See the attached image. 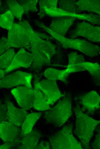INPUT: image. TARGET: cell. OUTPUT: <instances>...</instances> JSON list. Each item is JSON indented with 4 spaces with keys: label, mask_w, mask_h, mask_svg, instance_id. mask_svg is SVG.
<instances>
[{
    "label": "cell",
    "mask_w": 100,
    "mask_h": 149,
    "mask_svg": "<svg viewBox=\"0 0 100 149\" xmlns=\"http://www.w3.org/2000/svg\"><path fill=\"white\" fill-rule=\"evenodd\" d=\"M38 36L47 40H53V38L45 34L34 31L28 22L26 20L16 23H14L8 30V44L11 47H24L26 49L29 46L32 38Z\"/></svg>",
    "instance_id": "6da1fadb"
},
{
    "label": "cell",
    "mask_w": 100,
    "mask_h": 149,
    "mask_svg": "<svg viewBox=\"0 0 100 149\" xmlns=\"http://www.w3.org/2000/svg\"><path fill=\"white\" fill-rule=\"evenodd\" d=\"M56 48L55 45L48 41L38 36L32 37L30 45L26 48L33 56L32 67L39 68L49 64L51 58L56 52Z\"/></svg>",
    "instance_id": "7a4b0ae2"
},
{
    "label": "cell",
    "mask_w": 100,
    "mask_h": 149,
    "mask_svg": "<svg viewBox=\"0 0 100 149\" xmlns=\"http://www.w3.org/2000/svg\"><path fill=\"white\" fill-rule=\"evenodd\" d=\"M74 111L76 117L74 133L81 141L83 147L89 149L90 140L97 126L100 123V120H95L83 113L79 105L74 108Z\"/></svg>",
    "instance_id": "3957f363"
},
{
    "label": "cell",
    "mask_w": 100,
    "mask_h": 149,
    "mask_svg": "<svg viewBox=\"0 0 100 149\" xmlns=\"http://www.w3.org/2000/svg\"><path fill=\"white\" fill-rule=\"evenodd\" d=\"M39 26L43 28L55 39L60 42L63 48L77 50L91 57L100 53V47L84 40L68 38L54 32L42 23Z\"/></svg>",
    "instance_id": "277c9868"
},
{
    "label": "cell",
    "mask_w": 100,
    "mask_h": 149,
    "mask_svg": "<svg viewBox=\"0 0 100 149\" xmlns=\"http://www.w3.org/2000/svg\"><path fill=\"white\" fill-rule=\"evenodd\" d=\"M72 115L71 98L65 95L53 108L45 113L43 117L47 123L58 127L64 124Z\"/></svg>",
    "instance_id": "5b68a950"
},
{
    "label": "cell",
    "mask_w": 100,
    "mask_h": 149,
    "mask_svg": "<svg viewBox=\"0 0 100 149\" xmlns=\"http://www.w3.org/2000/svg\"><path fill=\"white\" fill-rule=\"evenodd\" d=\"M73 125L70 124L54 134L49 138L53 149H82L81 143L73 136Z\"/></svg>",
    "instance_id": "8992f818"
},
{
    "label": "cell",
    "mask_w": 100,
    "mask_h": 149,
    "mask_svg": "<svg viewBox=\"0 0 100 149\" xmlns=\"http://www.w3.org/2000/svg\"><path fill=\"white\" fill-rule=\"evenodd\" d=\"M34 85L43 93L50 105H53L60 98L65 95L59 91L56 80H43L40 82H34Z\"/></svg>",
    "instance_id": "52a82bcc"
},
{
    "label": "cell",
    "mask_w": 100,
    "mask_h": 149,
    "mask_svg": "<svg viewBox=\"0 0 100 149\" xmlns=\"http://www.w3.org/2000/svg\"><path fill=\"white\" fill-rule=\"evenodd\" d=\"M0 123L1 138L4 142H11L15 148H18L22 135L21 129L9 121H3Z\"/></svg>",
    "instance_id": "ba28073f"
},
{
    "label": "cell",
    "mask_w": 100,
    "mask_h": 149,
    "mask_svg": "<svg viewBox=\"0 0 100 149\" xmlns=\"http://www.w3.org/2000/svg\"><path fill=\"white\" fill-rule=\"evenodd\" d=\"M31 73L18 71L2 78L0 80L1 88H9L18 85L32 88Z\"/></svg>",
    "instance_id": "9c48e42d"
},
{
    "label": "cell",
    "mask_w": 100,
    "mask_h": 149,
    "mask_svg": "<svg viewBox=\"0 0 100 149\" xmlns=\"http://www.w3.org/2000/svg\"><path fill=\"white\" fill-rule=\"evenodd\" d=\"M34 92V88L25 86L14 88L11 93L19 106L25 110H28L33 106Z\"/></svg>",
    "instance_id": "30bf717a"
},
{
    "label": "cell",
    "mask_w": 100,
    "mask_h": 149,
    "mask_svg": "<svg viewBox=\"0 0 100 149\" xmlns=\"http://www.w3.org/2000/svg\"><path fill=\"white\" fill-rule=\"evenodd\" d=\"M83 37L92 42H100V27L94 26L86 22L78 23L70 36L74 38Z\"/></svg>",
    "instance_id": "8fae6325"
},
{
    "label": "cell",
    "mask_w": 100,
    "mask_h": 149,
    "mask_svg": "<svg viewBox=\"0 0 100 149\" xmlns=\"http://www.w3.org/2000/svg\"><path fill=\"white\" fill-rule=\"evenodd\" d=\"M67 68L71 73L87 71L91 75L96 85L100 86V65L98 63L85 61L68 65Z\"/></svg>",
    "instance_id": "7c38bea8"
},
{
    "label": "cell",
    "mask_w": 100,
    "mask_h": 149,
    "mask_svg": "<svg viewBox=\"0 0 100 149\" xmlns=\"http://www.w3.org/2000/svg\"><path fill=\"white\" fill-rule=\"evenodd\" d=\"M34 57L32 54L22 48L14 57L10 66L3 70L4 74L20 67L28 68L32 64Z\"/></svg>",
    "instance_id": "4fadbf2b"
},
{
    "label": "cell",
    "mask_w": 100,
    "mask_h": 149,
    "mask_svg": "<svg viewBox=\"0 0 100 149\" xmlns=\"http://www.w3.org/2000/svg\"><path fill=\"white\" fill-rule=\"evenodd\" d=\"M83 110L89 113L94 112L100 108V96L95 91H92L79 97Z\"/></svg>",
    "instance_id": "5bb4252c"
},
{
    "label": "cell",
    "mask_w": 100,
    "mask_h": 149,
    "mask_svg": "<svg viewBox=\"0 0 100 149\" xmlns=\"http://www.w3.org/2000/svg\"><path fill=\"white\" fill-rule=\"evenodd\" d=\"M8 121L18 127L22 126L28 113L24 109L16 108L10 101L6 102Z\"/></svg>",
    "instance_id": "9a60e30c"
},
{
    "label": "cell",
    "mask_w": 100,
    "mask_h": 149,
    "mask_svg": "<svg viewBox=\"0 0 100 149\" xmlns=\"http://www.w3.org/2000/svg\"><path fill=\"white\" fill-rule=\"evenodd\" d=\"M76 19L71 17L55 18L51 21L48 28L58 34L65 37L67 31L72 25Z\"/></svg>",
    "instance_id": "2e32d148"
},
{
    "label": "cell",
    "mask_w": 100,
    "mask_h": 149,
    "mask_svg": "<svg viewBox=\"0 0 100 149\" xmlns=\"http://www.w3.org/2000/svg\"><path fill=\"white\" fill-rule=\"evenodd\" d=\"M41 136L40 132L35 130H32L29 133L22 135L18 149H34Z\"/></svg>",
    "instance_id": "e0dca14e"
},
{
    "label": "cell",
    "mask_w": 100,
    "mask_h": 149,
    "mask_svg": "<svg viewBox=\"0 0 100 149\" xmlns=\"http://www.w3.org/2000/svg\"><path fill=\"white\" fill-rule=\"evenodd\" d=\"M76 12L92 11L100 16V0H80L76 1Z\"/></svg>",
    "instance_id": "ac0fdd59"
},
{
    "label": "cell",
    "mask_w": 100,
    "mask_h": 149,
    "mask_svg": "<svg viewBox=\"0 0 100 149\" xmlns=\"http://www.w3.org/2000/svg\"><path fill=\"white\" fill-rule=\"evenodd\" d=\"M34 92L33 106L36 110L43 111L52 109L43 93L38 88L34 87Z\"/></svg>",
    "instance_id": "d6986e66"
},
{
    "label": "cell",
    "mask_w": 100,
    "mask_h": 149,
    "mask_svg": "<svg viewBox=\"0 0 100 149\" xmlns=\"http://www.w3.org/2000/svg\"><path fill=\"white\" fill-rule=\"evenodd\" d=\"M70 73L67 68L59 70L54 68H49L45 70L44 74L47 79L55 80H60L65 83H67L68 81L67 79Z\"/></svg>",
    "instance_id": "ffe728a7"
},
{
    "label": "cell",
    "mask_w": 100,
    "mask_h": 149,
    "mask_svg": "<svg viewBox=\"0 0 100 149\" xmlns=\"http://www.w3.org/2000/svg\"><path fill=\"white\" fill-rule=\"evenodd\" d=\"M42 112H34L28 114L22 126L21 133L23 135L30 132L37 120L42 115Z\"/></svg>",
    "instance_id": "44dd1931"
},
{
    "label": "cell",
    "mask_w": 100,
    "mask_h": 149,
    "mask_svg": "<svg viewBox=\"0 0 100 149\" xmlns=\"http://www.w3.org/2000/svg\"><path fill=\"white\" fill-rule=\"evenodd\" d=\"M15 56L14 49L12 48L8 50L7 52L0 56V69H6L11 64Z\"/></svg>",
    "instance_id": "7402d4cb"
},
{
    "label": "cell",
    "mask_w": 100,
    "mask_h": 149,
    "mask_svg": "<svg viewBox=\"0 0 100 149\" xmlns=\"http://www.w3.org/2000/svg\"><path fill=\"white\" fill-rule=\"evenodd\" d=\"M6 2L14 16L18 19L21 22L22 16L24 13V10L23 7L16 0H6Z\"/></svg>",
    "instance_id": "603a6c76"
},
{
    "label": "cell",
    "mask_w": 100,
    "mask_h": 149,
    "mask_svg": "<svg viewBox=\"0 0 100 149\" xmlns=\"http://www.w3.org/2000/svg\"><path fill=\"white\" fill-rule=\"evenodd\" d=\"M14 15L9 10L0 15V26L3 28L9 30L14 23Z\"/></svg>",
    "instance_id": "cb8c5ba5"
},
{
    "label": "cell",
    "mask_w": 100,
    "mask_h": 149,
    "mask_svg": "<svg viewBox=\"0 0 100 149\" xmlns=\"http://www.w3.org/2000/svg\"><path fill=\"white\" fill-rule=\"evenodd\" d=\"M76 1L73 0H60L59 1V7L66 11L76 13Z\"/></svg>",
    "instance_id": "d4e9b609"
},
{
    "label": "cell",
    "mask_w": 100,
    "mask_h": 149,
    "mask_svg": "<svg viewBox=\"0 0 100 149\" xmlns=\"http://www.w3.org/2000/svg\"><path fill=\"white\" fill-rule=\"evenodd\" d=\"M37 0H21L18 3L23 8L25 12L29 11L35 12L37 11L36 5Z\"/></svg>",
    "instance_id": "484cf974"
},
{
    "label": "cell",
    "mask_w": 100,
    "mask_h": 149,
    "mask_svg": "<svg viewBox=\"0 0 100 149\" xmlns=\"http://www.w3.org/2000/svg\"><path fill=\"white\" fill-rule=\"evenodd\" d=\"M68 65H71L78 62L85 61L83 56L77 52H72L68 54Z\"/></svg>",
    "instance_id": "4316f807"
},
{
    "label": "cell",
    "mask_w": 100,
    "mask_h": 149,
    "mask_svg": "<svg viewBox=\"0 0 100 149\" xmlns=\"http://www.w3.org/2000/svg\"><path fill=\"white\" fill-rule=\"evenodd\" d=\"M57 0H40L39 1L40 9L46 7L48 9L57 8Z\"/></svg>",
    "instance_id": "83f0119b"
},
{
    "label": "cell",
    "mask_w": 100,
    "mask_h": 149,
    "mask_svg": "<svg viewBox=\"0 0 100 149\" xmlns=\"http://www.w3.org/2000/svg\"><path fill=\"white\" fill-rule=\"evenodd\" d=\"M97 134L92 143V147L94 149H100V125L97 129Z\"/></svg>",
    "instance_id": "f1b7e54d"
},
{
    "label": "cell",
    "mask_w": 100,
    "mask_h": 149,
    "mask_svg": "<svg viewBox=\"0 0 100 149\" xmlns=\"http://www.w3.org/2000/svg\"><path fill=\"white\" fill-rule=\"evenodd\" d=\"M5 106L0 102V122L7 120V110Z\"/></svg>",
    "instance_id": "f546056e"
},
{
    "label": "cell",
    "mask_w": 100,
    "mask_h": 149,
    "mask_svg": "<svg viewBox=\"0 0 100 149\" xmlns=\"http://www.w3.org/2000/svg\"><path fill=\"white\" fill-rule=\"evenodd\" d=\"M9 48L8 44L7 38L3 36L0 40V54H2L4 52L7 50Z\"/></svg>",
    "instance_id": "4dcf8cb0"
},
{
    "label": "cell",
    "mask_w": 100,
    "mask_h": 149,
    "mask_svg": "<svg viewBox=\"0 0 100 149\" xmlns=\"http://www.w3.org/2000/svg\"><path fill=\"white\" fill-rule=\"evenodd\" d=\"M50 143L48 142L42 141L37 145L34 149H49L50 147Z\"/></svg>",
    "instance_id": "1f68e13d"
},
{
    "label": "cell",
    "mask_w": 100,
    "mask_h": 149,
    "mask_svg": "<svg viewBox=\"0 0 100 149\" xmlns=\"http://www.w3.org/2000/svg\"><path fill=\"white\" fill-rule=\"evenodd\" d=\"M15 148V147L13 143L11 142H6L0 146V149H8Z\"/></svg>",
    "instance_id": "d6a6232c"
},
{
    "label": "cell",
    "mask_w": 100,
    "mask_h": 149,
    "mask_svg": "<svg viewBox=\"0 0 100 149\" xmlns=\"http://www.w3.org/2000/svg\"><path fill=\"white\" fill-rule=\"evenodd\" d=\"M0 79H2L3 78L4 76V73L3 71V70L2 69H0Z\"/></svg>",
    "instance_id": "836d02e7"
},
{
    "label": "cell",
    "mask_w": 100,
    "mask_h": 149,
    "mask_svg": "<svg viewBox=\"0 0 100 149\" xmlns=\"http://www.w3.org/2000/svg\"><path fill=\"white\" fill-rule=\"evenodd\" d=\"M99 113L100 114V111L99 112Z\"/></svg>",
    "instance_id": "e575fe53"
}]
</instances>
